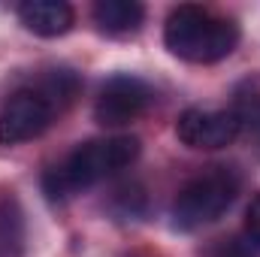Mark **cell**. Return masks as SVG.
Masks as SVG:
<instances>
[{"instance_id":"8","label":"cell","mask_w":260,"mask_h":257,"mask_svg":"<svg viewBox=\"0 0 260 257\" xmlns=\"http://www.w3.org/2000/svg\"><path fill=\"white\" fill-rule=\"evenodd\" d=\"M142 18H145V6L136 0H100V3H94V21L100 24V30L115 34V37L139 30Z\"/></svg>"},{"instance_id":"5","label":"cell","mask_w":260,"mask_h":257,"mask_svg":"<svg viewBox=\"0 0 260 257\" xmlns=\"http://www.w3.org/2000/svg\"><path fill=\"white\" fill-rule=\"evenodd\" d=\"M52 118H55V106L40 91H34V88L15 91L0 109V142L15 145V142L37 139L52 124Z\"/></svg>"},{"instance_id":"2","label":"cell","mask_w":260,"mask_h":257,"mask_svg":"<svg viewBox=\"0 0 260 257\" xmlns=\"http://www.w3.org/2000/svg\"><path fill=\"white\" fill-rule=\"evenodd\" d=\"M139 157V139L136 136H106V139H91L79 145L61 167L46 173V194L52 200L70 197L76 191H85L115 173H121Z\"/></svg>"},{"instance_id":"1","label":"cell","mask_w":260,"mask_h":257,"mask_svg":"<svg viewBox=\"0 0 260 257\" xmlns=\"http://www.w3.org/2000/svg\"><path fill=\"white\" fill-rule=\"evenodd\" d=\"M164 43L176 58L188 64H215L239 46V27L236 21L215 15L206 6L182 3L164 24Z\"/></svg>"},{"instance_id":"11","label":"cell","mask_w":260,"mask_h":257,"mask_svg":"<svg viewBox=\"0 0 260 257\" xmlns=\"http://www.w3.org/2000/svg\"><path fill=\"white\" fill-rule=\"evenodd\" d=\"M245 233H248L251 242L260 245V194H254V200H251V206L245 212Z\"/></svg>"},{"instance_id":"4","label":"cell","mask_w":260,"mask_h":257,"mask_svg":"<svg viewBox=\"0 0 260 257\" xmlns=\"http://www.w3.org/2000/svg\"><path fill=\"white\" fill-rule=\"evenodd\" d=\"M154 100V91L136 79V76H112L97 103H94V118L103 127H124L130 121H136Z\"/></svg>"},{"instance_id":"6","label":"cell","mask_w":260,"mask_h":257,"mask_svg":"<svg viewBox=\"0 0 260 257\" xmlns=\"http://www.w3.org/2000/svg\"><path fill=\"white\" fill-rule=\"evenodd\" d=\"M176 133L188 148L215 151L227 148L242 133V127L233 109H185L176 121Z\"/></svg>"},{"instance_id":"12","label":"cell","mask_w":260,"mask_h":257,"mask_svg":"<svg viewBox=\"0 0 260 257\" xmlns=\"http://www.w3.org/2000/svg\"><path fill=\"white\" fill-rule=\"evenodd\" d=\"M221 257H242L239 251H227V254H221Z\"/></svg>"},{"instance_id":"9","label":"cell","mask_w":260,"mask_h":257,"mask_svg":"<svg viewBox=\"0 0 260 257\" xmlns=\"http://www.w3.org/2000/svg\"><path fill=\"white\" fill-rule=\"evenodd\" d=\"M233 115L239 118V127L254 133L260 139V79L257 82H245L236 94V106Z\"/></svg>"},{"instance_id":"10","label":"cell","mask_w":260,"mask_h":257,"mask_svg":"<svg viewBox=\"0 0 260 257\" xmlns=\"http://www.w3.org/2000/svg\"><path fill=\"white\" fill-rule=\"evenodd\" d=\"M21 224L18 215H9L6 206H0V257H12V248H18Z\"/></svg>"},{"instance_id":"3","label":"cell","mask_w":260,"mask_h":257,"mask_svg":"<svg viewBox=\"0 0 260 257\" xmlns=\"http://www.w3.org/2000/svg\"><path fill=\"white\" fill-rule=\"evenodd\" d=\"M236 194H239V176L230 167H209L179 191L173 203V224L185 233L215 224L233 206Z\"/></svg>"},{"instance_id":"7","label":"cell","mask_w":260,"mask_h":257,"mask_svg":"<svg viewBox=\"0 0 260 257\" xmlns=\"http://www.w3.org/2000/svg\"><path fill=\"white\" fill-rule=\"evenodd\" d=\"M18 18L37 37H64L76 15L64 0H24L18 6Z\"/></svg>"}]
</instances>
